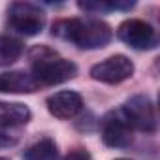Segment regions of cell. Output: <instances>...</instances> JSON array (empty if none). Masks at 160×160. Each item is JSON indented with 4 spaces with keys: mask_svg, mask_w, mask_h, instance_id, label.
I'll use <instances>...</instances> for the list:
<instances>
[{
    "mask_svg": "<svg viewBox=\"0 0 160 160\" xmlns=\"http://www.w3.org/2000/svg\"><path fill=\"white\" fill-rule=\"evenodd\" d=\"M53 34L81 49H100L113 38L111 27L98 19H62L53 25Z\"/></svg>",
    "mask_w": 160,
    "mask_h": 160,
    "instance_id": "obj_1",
    "label": "cell"
},
{
    "mask_svg": "<svg viewBox=\"0 0 160 160\" xmlns=\"http://www.w3.org/2000/svg\"><path fill=\"white\" fill-rule=\"evenodd\" d=\"M32 75L40 85H58L77 75V66L66 58H60L53 49L36 45L30 51Z\"/></svg>",
    "mask_w": 160,
    "mask_h": 160,
    "instance_id": "obj_2",
    "label": "cell"
},
{
    "mask_svg": "<svg viewBox=\"0 0 160 160\" xmlns=\"http://www.w3.org/2000/svg\"><path fill=\"white\" fill-rule=\"evenodd\" d=\"M8 21L19 34L36 36L45 25V13L32 2H13L8 10Z\"/></svg>",
    "mask_w": 160,
    "mask_h": 160,
    "instance_id": "obj_3",
    "label": "cell"
},
{
    "mask_svg": "<svg viewBox=\"0 0 160 160\" xmlns=\"http://www.w3.org/2000/svg\"><path fill=\"white\" fill-rule=\"evenodd\" d=\"M121 113L132 130H139L145 134H152L156 130V113L149 96H143V94L132 96L122 106Z\"/></svg>",
    "mask_w": 160,
    "mask_h": 160,
    "instance_id": "obj_4",
    "label": "cell"
},
{
    "mask_svg": "<svg viewBox=\"0 0 160 160\" xmlns=\"http://www.w3.org/2000/svg\"><path fill=\"white\" fill-rule=\"evenodd\" d=\"M134 73V64L128 57L124 55H115L109 57L106 60H102L100 64L91 68V75L96 81L108 83V85H117L122 83Z\"/></svg>",
    "mask_w": 160,
    "mask_h": 160,
    "instance_id": "obj_5",
    "label": "cell"
},
{
    "mask_svg": "<svg viewBox=\"0 0 160 160\" xmlns=\"http://www.w3.org/2000/svg\"><path fill=\"white\" fill-rule=\"evenodd\" d=\"M117 34L121 42H124L132 49H151L156 45L154 28L141 19H126L124 23H121Z\"/></svg>",
    "mask_w": 160,
    "mask_h": 160,
    "instance_id": "obj_6",
    "label": "cell"
},
{
    "mask_svg": "<svg viewBox=\"0 0 160 160\" xmlns=\"http://www.w3.org/2000/svg\"><path fill=\"white\" fill-rule=\"evenodd\" d=\"M102 139L108 147H128L132 143V128L130 124L124 121L122 113H113L104 121V128H102Z\"/></svg>",
    "mask_w": 160,
    "mask_h": 160,
    "instance_id": "obj_7",
    "label": "cell"
},
{
    "mask_svg": "<svg viewBox=\"0 0 160 160\" xmlns=\"http://www.w3.org/2000/svg\"><path fill=\"white\" fill-rule=\"evenodd\" d=\"M47 109L57 119H73L83 109V98L75 91H60L47 98Z\"/></svg>",
    "mask_w": 160,
    "mask_h": 160,
    "instance_id": "obj_8",
    "label": "cell"
},
{
    "mask_svg": "<svg viewBox=\"0 0 160 160\" xmlns=\"http://www.w3.org/2000/svg\"><path fill=\"white\" fill-rule=\"evenodd\" d=\"M40 83L34 79V75L25 72H8L0 73V92H10V94H28L36 92Z\"/></svg>",
    "mask_w": 160,
    "mask_h": 160,
    "instance_id": "obj_9",
    "label": "cell"
},
{
    "mask_svg": "<svg viewBox=\"0 0 160 160\" xmlns=\"http://www.w3.org/2000/svg\"><path fill=\"white\" fill-rule=\"evenodd\" d=\"M30 121V109L19 102H0V128H13Z\"/></svg>",
    "mask_w": 160,
    "mask_h": 160,
    "instance_id": "obj_10",
    "label": "cell"
},
{
    "mask_svg": "<svg viewBox=\"0 0 160 160\" xmlns=\"http://www.w3.org/2000/svg\"><path fill=\"white\" fill-rule=\"evenodd\" d=\"M23 160H58V149L53 139H40L25 151Z\"/></svg>",
    "mask_w": 160,
    "mask_h": 160,
    "instance_id": "obj_11",
    "label": "cell"
},
{
    "mask_svg": "<svg viewBox=\"0 0 160 160\" xmlns=\"http://www.w3.org/2000/svg\"><path fill=\"white\" fill-rule=\"evenodd\" d=\"M21 53H23V43L17 38L0 34V66L13 64L21 57Z\"/></svg>",
    "mask_w": 160,
    "mask_h": 160,
    "instance_id": "obj_12",
    "label": "cell"
},
{
    "mask_svg": "<svg viewBox=\"0 0 160 160\" xmlns=\"http://www.w3.org/2000/svg\"><path fill=\"white\" fill-rule=\"evenodd\" d=\"M81 10L85 12H111V10H130L134 6V2H108V0H85V2L77 4Z\"/></svg>",
    "mask_w": 160,
    "mask_h": 160,
    "instance_id": "obj_13",
    "label": "cell"
},
{
    "mask_svg": "<svg viewBox=\"0 0 160 160\" xmlns=\"http://www.w3.org/2000/svg\"><path fill=\"white\" fill-rule=\"evenodd\" d=\"M62 160H91V154L87 151H83V149H75V151L68 152Z\"/></svg>",
    "mask_w": 160,
    "mask_h": 160,
    "instance_id": "obj_14",
    "label": "cell"
},
{
    "mask_svg": "<svg viewBox=\"0 0 160 160\" xmlns=\"http://www.w3.org/2000/svg\"><path fill=\"white\" fill-rule=\"evenodd\" d=\"M117 160H128V158H117Z\"/></svg>",
    "mask_w": 160,
    "mask_h": 160,
    "instance_id": "obj_15",
    "label": "cell"
},
{
    "mask_svg": "<svg viewBox=\"0 0 160 160\" xmlns=\"http://www.w3.org/2000/svg\"><path fill=\"white\" fill-rule=\"evenodd\" d=\"M0 160H8V158H0Z\"/></svg>",
    "mask_w": 160,
    "mask_h": 160,
    "instance_id": "obj_16",
    "label": "cell"
}]
</instances>
